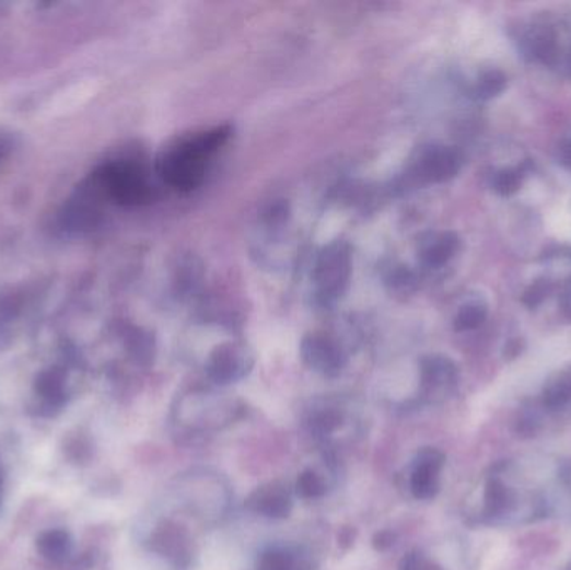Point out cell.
<instances>
[{
	"mask_svg": "<svg viewBox=\"0 0 571 570\" xmlns=\"http://www.w3.org/2000/svg\"><path fill=\"white\" fill-rule=\"evenodd\" d=\"M485 500H487L488 514L497 515L506 509L508 503H510V493L504 489L503 484L498 482V480H491V482L488 484Z\"/></svg>",
	"mask_w": 571,
	"mask_h": 570,
	"instance_id": "d6986e66",
	"label": "cell"
},
{
	"mask_svg": "<svg viewBox=\"0 0 571 570\" xmlns=\"http://www.w3.org/2000/svg\"><path fill=\"white\" fill-rule=\"evenodd\" d=\"M458 246L459 240L455 233L446 231V233L430 234L420 245L421 261L431 268H440L455 256Z\"/></svg>",
	"mask_w": 571,
	"mask_h": 570,
	"instance_id": "30bf717a",
	"label": "cell"
},
{
	"mask_svg": "<svg viewBox=\"0 0 571 570\" xmlns=\"http://www.w3.org/2000/svg\"><path fill=\"white\" fill-rule=\"evenodd\" d=\"M571 402V369L558 373L547 386L544 392L545 407L550 410H558Z\"/></svg>",
	"mask_w": 571,
	"mask_h": 570,
	"instance_id": "4fadbf2b",
	"label": "cell"
},
{
	"mask_svg": "<svg viewBox=\"0 0 571 570\" xmlns=\"http://www.w3.org/2000/svg\"><path fill=\"white\" fill-rule=\"evenodd\" d=\"M342 426L341 411L322 410L314 414L310 420V427L313 432L319 433V435H329V433L336 432L339 427Z\"/></svg>",
	"mask_w": 571,
	"mask_h": 570,
	"instance_id": "e0dca14e",
	"label": "cell"
},
{
	"mask_svg": "<svg viewBox=\"0 0 571 570\" xmlns=\"http://www.w3.org/2000/svg\"><path fill=\"white\" fill-rule=\"evenodd\" d=\"M548 290H550V288H548L547 281L538 280L526 290L523 302L528 306L539 305V303L544 302L545 296H547Z\"/></svg>",
	"mask_w": 571,
	"mask_h": 570,
	"instance_id": "cb8c5ba5",
	"label": "cell"
},
{
	"mask_svg": "<svg viewBox=\"0 0 571 570\" xmlns=\"http://www.w3.org/2000/svg\"><path fill=\"white\" fill-rule=\"evenodd\" d=\"M456 379H458V370L448 358L434 354L421 360L420 382L424 397H444L456 385Z\"/></svg>",
	"mask_w": 571,
	"mask_h": 570,
	"instance_id": "ba28073f",
	"label": "cell"
},
{
	"mask_svg": "<svg viewBox=\"0 0 571 570\" xmlns=\"http://www.w3.org/2000/svg\"><path fill=\"white\" fill-rule=\"evenodd\" d=\"M462 166V158L455 149L446 146H430L418 156L412 173L424 183H444L452 179Z\"/></svg>",
	"mask_w": 571,
	"mask_h": 570,
	"instance_id": "52a82bcc",
	"label": "cell"
},
{
	"mask_svg": "<svg viewBox=\"0 0 571 570\" xmlns=\"http://www.w3.org/2000/svg\"><path fill=\"white\" fill-rule=\"evenodd\" d=\"M256 570H313V563L300 550L271 547L261 554Z\"/></svg>",
	"mask_w": 571,
	"mask_h": 570,
	"instance_id": "8fae6325",
	"label": "cell"
},
{
	"mask_svg": "<svg viewBox=\"0 0 571 570\" xmlns=\"http://www.w3.org/2000/svg\"><path fill=\"white\" fill-rule=\"evenodd\" d=\"M561 160L567 164L568 167H571V139L563 146L561 149Z\"/></svg>",
	"mask_w": 571,
	"mask_h": 570,
	"instance_id": "4316f807",
	"label": "cell"
},
{
	"mask_svg": "<svg viewBox=\"0 0 571 570\" xmlns=\"http://www.w3.org/2000/svg\"><path fill=\"white\" fill-rule=\"evenodd\" d=\"M351 271H353V256L348 243L336 240L325 246L317 256L313 271L317 298L326 305L339 300L348 290Z\"/></svg>",
	"mask_w": 571,
	"mask_h": 570,
	"instance_id": "3957f363",
	"label": "cell"
},
{
	"mask_svg": "<svg viewBox=\"0 0 571 570\" xmlns=\"http://www.w3.org/2000/svg\"><path fill=\"white\" fill-rule=\"evenodd\" d=\"M254 357L249 347L237 341L218 345L209 354L206 372L218 385L240 382L253 369Z\"/></svg>",
	"mask_w": 571,
	"mask_h": 570,
	"instance_id": "277c9868",
	"label": "cell"
},
{
	"mask_svg": "<svg viewBox=\"0 0 571 570\" xmlns=\"http://www.w3.org/2000/svg\"><path fill=\"white\" fill-rule=\"evenodd\" d=\"M91 188L120 206H142L154 199V188L141 164L129 160L109 161L92 174Z\"/></svg>",
	"mask_w": 571,
	"mask_h": 570,
	"instance_id": "7a4b0ae2",
	"label": "cell"
},
{
	"mask_svg": "<svg viewBox=\"0 0 571 570\" xmlns=\"http://www.w3.org/2000/svg\"><path fill=\"white\" fill-rule=\"evenodd\" d=\"M14 144V136L11 132L0 131V163L12 153Z\"/></svg>",
	"mask_w": 571,
	"mask_h": 570,
	"instance_id": "484cf974",
	"label": "cell"
},
{
	"mask_svg": "<svg viewBox=\"0 0 571 570\" xmlns=\"http://www.w3.org/2000/svg\"><path fill=\"white\" fill-rule=\"evenodd\" d=\"M388 284L392 287V291L398 294L411 293L412 288H415V275L412 271H409L408 268H396L393 269L392 274L388 277Z\"/></svg>",
	"mask_w": 571,
	"mask_h": 570,
	"instance_id": "7402d4cb",
	"label": "cell"
},
{
	"mask_svg": "<svg viewBox=\"0 0 571 570\" xmlns=\"http://www.w3.org/2000/svg\"><path fill=\"white\" fill-rule=\"evenodd\" d=\"M231 135V126H215L180 139L159 156V176L177 191H193L205 182L209 161L230 141Z\"/></svg>",
	"mask_w": 571,
	"mask_h": 570,
	"instance_id": "6da1fadb",
	"label": "cell"
},
{
	"mask_svg": "<svg viewBox=\"0 0 571 570\" xmlns=\"http://www.w3.org/2000/svg\"><path fill=\"white\" fill-rule=\"evenodd\" d=\"M296 493L301 499H322L326 493L325 480L316 472L307 468V470L301 472L300 477H298Z\"/></svg>",
	"mask_w": 571,
	"mask_h": 570,
	"instance_id": "5bb4252c",
	"label": "cell"
},
{
	"mask_svg": "<svg viewBox=\"0 0 571 570\" xmlns=\"http://www.w3.org/2000/svg\"><path fill=\"white\" fill-rule=\"evenodd\" d=\"M40 550L50 559H59L63 554H68L69 538L63 532H49L44 535L39 543Z\"/></svg>",
	"mask_w": 571,
	"mask_h": 570,
	"instance_id": "ac0fdd59",
	"label": "cell"
},
{
	"mask_svg": "<svg viewBox=\"0 0 571 570\" xmlns=\"http://www.w3.org/2000/svg\"><path fill=\"white\" fill-rule=\"evenodd\" d=\"M444 454L433 446L418 452L412 461L409 489L418 500H431L440 492V474L443 470Z\"/></svg>",
	"mask_w": 571,
	"mask_h": 570,
	"instance_id": "8992f818",
	"label": "cell"
},
{
	"mask_svg": "<svg viewBox=\"0 0 571 570\" xmlns=\"http://www.w3.org/2000/svg\"><path fill=\"white\" fill-rule=\"evenodd\" d=\"M398 570H443L436 563L431 562L430 559L421 552H409L408 556L403 557Z\"/></svg>",
	"mask_w": 571,
	"mask_h": 570,
	"instance_id": "603a6c76",
	"label": "cell"
},
{
	"mask_svg": "<svg viewBox=\"0 0 571 570\" xmlns=\"http://www.w3.org/2000/svg\"><path fill=\"white\" fill-rule=\"evenodd\" d=\"M300 351L304 365L325 376L339 375L346 363L341 347L325 334L306 335Z\"/></svg>",
	"mask_w": 571,
	"mask_h": 570,
	"instance_id": "5b68a950",
	"label": "cell"
},
{
	"mask_svg": "<svg viewBox=\"0 0 571 570\" xmlns=\"http://www.w3.org/2000/svg\"><path fill=\"white\" fill-rule=\"evenodd\" d=\"M396 535L389 531L377 532L373 538V546L376 550H386L395 546Z\"/></svg>",
	"mask_w": 571,
	"mask_h": 570,
	"instance_id": "d4e9b609",
	"label": "cell"
},
{
	"mask_svg": "<svg viewBox=\"0 0 571 570\" xmlns=\"http://www.w3.org/2000/svg\"><path fill=\"white\" fill-rule=\"evenodd\" d=\"M520 185H522V171H501L494 177V189L503 196L518 191Z\"/></svg>",
	"mask_w": 571,
	"mask_h": 570,
	"instance_id": "44dd1931",
	"label": "cell"
},
{
	"mask_svg": "<svg viewBox=\"0 0 571 570\" xmlns=\"http://www.w3.org/2000/svg\"><path fill=\"white\" fill-rule=\"evenodd\" d=\"M246 507L263 517L286 519L293 510V499L288 487L281 482H269L258 487L246 500Z\"/></svg>",
	"mask_w": 571,
	"mask_h": 570,
	"instance_id": "9c48e42d",
	"label": "cell"
},
{
	"mask_svg": "<svg viewBox=\"0 0 571 570\" xmlns=\"http://www.w3.org/2000/svg\"><path fill=\"white\" fill-rule=\"evenodd\" d=\"M504 85H506V78L503 72L488 71L481 75L480 81L476 82L473 93L478 100H491L503 91Z\"/></svg>",
	"mask_w": 571,
	"mask_h": 570,
	"instance_id": "9a60e30c",
	"label": "cell"
},
{
	"mask_svg": "<svg viewBox=\"0 0 571 570\" xmlns=\"http://www.w3.org/2000/svg\"><path fill=\"white\" fill-rule=\"evenodd\" d=\"M533 50L535 56L538 57L539 61H544L545 65H551L557 57V39L551 31H544L535 36L533 39Z\"/></svg>",
	"mask_w": 571,
	"mask_h": 570,
	"instance_id": "ffe728a7",
	"label": "cell"
},
{
	"mask_svg": "<svg viewBox=\"0 0 571 570\" xmlns=\"http://www.w3.org/2000/svg\"><path fill=\"white\" fill-rule=\"evenodd\" d=\"M155 546L159 552L170 557L176 566H183L189 560V547L187 537L177 525H166L155 535Z\"/></svg>",
	"mask_w": 571,
	"mask_h": 570,
	"instance_id": "7c38bea8",
	"label": "cell"
},
{
	"mask_svg": "<svg viewBox=\"0 0 571 570\" xmlns=\"http://www.w3.org/2000/svg\"><path fill=\"white\" fill-rule=\"evenodd\" d=\"M485 318H487L485 306L478 305V303H468L456 313L455 328L458 331H468V329L478 328L485 322Z\"/></svg>",
	"mask_w": 571,
	"mask_h": 570,
	"instance_id": "2e32d148",
	"label": "cell"
}]
</instances>
